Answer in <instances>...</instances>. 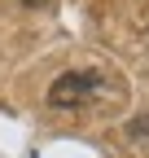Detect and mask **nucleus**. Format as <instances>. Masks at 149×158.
Wrapping results in <instances>:
<instances>
[{
    "label": "nucleus",
    "instance_id": "1",
    "mask_svg": "<svg viewBox=\"0 0 149 158\" xmlns=\"http://www.w3.org/2000/svg\"><path fill=\"white\" fill-rule=\"evenodd\" d=\"M101 88H105V79H101L97 70H66V75H57V79L48 84V106H53V110H79V106H88Z\"/></svg>",
    "mask_w": 149,
    "mask_h": 158
},
{
    "label": "nucleus",
    "instance_id": "2",
    "mask_svg": "<svg viewBox=\"0 0 149 158\" xmlns=\"http://www.w3.org/2000/svg\"><path fill=\"white\" fill-rule=\"evenodd\" d=\"M26 5H48V0H26Z\"/></svg>",
    "mask_w": 149,
    "mask_h": 158
}]
</instances>
